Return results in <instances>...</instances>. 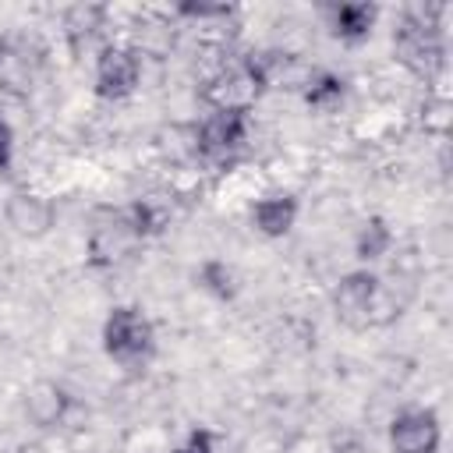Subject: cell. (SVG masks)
<instances>
[{
    "instance_id": "cell-15",
    "label": "cell",
    "mask_w": 453,
    "mask_h": 453,
    "mask_svg": "<svg viewBox=\"0 0 453 453\" xmlns=\"http://www.w3.org/2000/svg\"><path fill=\"white\" fill-rule=\"evenodd\" d=\"M184 449H188V453H212V449H216V439H212L209 428H198V432H191V439H188Z\"/></svg>"
},
{
    "instance_id": "cell-1",
    "label": "cell",
    "mask_w": 453,
    "mask_h": 453,
    "mask_svg": "<svg viewBox=\"0 0 453 453\" xmlns=\"http://www.w3.org/2000/svg\"><path fill=\"white\" fill-rule=\"evenodd\" d=\"M103 350L117 365H145L156 350V333L152 322L138 308H113L103 322Z\"/></svg>"
},
{
    "instance_id": "cell-3",
    "label": "cell",
    "mask_w": 453,
    "mask_h": 453,
    "mask_svg": "<svg viewBox=\"0 0 453 453\" xmlns=\"http://www.w3.org/2000/svg\"><path fill=\"white\" fill-rule=\"evenodd\" d=\"M393 50L396 57L418 71V74H435L442 67V39H439V25H432L425 14H407L393 35Z\"/></svg>"
},
{
    "instance_id": "cell-6",
    "label": "cell",
    "mask_w": 453,
    "mask_h": 453,
    "mask_svg": "<svg viewBox=\"0 0 453 453\" xmlns=\"http://www.w3.org/2000/svg\"><path fill=\"white\" fill-rule=\"evenodd\" d=\"M244 134H248V113L212 110L198 127V149L209 159H226L244 145Z\"/></svg>"
},
{
    "instance_id": "cell-14",
    "label": "cell",
    "mask_w": 453,
    "mask_h": 453,
    "mask_svg": "<svg viewBox=\"0 0 453 453\" xmlns=\"http://www.w3.org/2000/svg\"><path fill=\"white\" fill-rule=\"evenodd\" d=\"M202 283H205L212 294H219V297H230V294H234V273H230L223 262H205V265H202Z\"/></svg>"
},
{
    "instance_id": "cell-8",
    "label": "cell",
    "mask_w": 453,
    "mask_h": 453,
    "mask_svg": "<svg viewBox=\"0 0 453 453\" xmlns=\"http://www.w3.org/2000/svg\"><path fill=\"white\" fill-rule=\"evenodd\" d=\"M294 216H297L294 195H269V198H258L251 205V219L265 237H283L294 226Z\"/></svg>"
},
{
    "instance_id": "cell-7",
    "label": "cell",
    "mask_w": 453,
    "mask_h": 453,
    "mask_svg": "<svg viewBox=\"0 0 453 453\" xmlns=\"http://www.w3.org/2000/svg\"><path fill=\"white\" fill-rule=\"evenodd\" d=\"M389 442H393V453H435L439 449V418L421 407L400 411L389 425Z\"/></svg>"
},
{
    "instance_id": "cell-12",
    "label": "cell",
    "mask_w": 453,
    "mask_h": 453,
    "mask_svg": "<svg viewBox=\"0 0 453 453\" xmlns=\"http://www.w3.org/2000/svg\"><path fill=\"white\" fill-rule=\"evenodd\" d=\"M340 96H343V78H336V74H329V71L315 74V78L308 81V88H304V99H308L311 106H333Z\"/></svg>"
},
{
    "instance_id": "cell-9",
    "label": "cell",
    "mask_w": 453,
    "mask_h": 453,
    "mask_svg": "<svg viewBox=\"0 0 453 453\" xmlns=\"http://www.w3.org/2000/svg\"><path fill=\"white\" fill-rule=\"evenodd\" d=\"M329 21H333V35H340L347 42H357L372 32L375 7L372 4H340V7L329 11Z\"/></svg>"
},
{
    "instance_id": "cell-4",
    "label": "cell",
    "mask_w": 453,
    "mask_h": 453,
    "mask_svg": "<svg viewBox=\"0 0 453 453\" xmlns=\"http://www.w3.org/2000/svg\"><path fill=\"white\" fill-rule=\"evenodd\" d=\"M382 287L368 273H350L336 287V315L350 326H368L375 322V311H382Z\"/></svg>"
},
{
    "instance_id": "cell-11",
    "label": "cell",
    "mask_w": 453,
    "mask_h": 453,
    "mask_svg": "<svg viewBox=\"0 0 453 453\" xmlns=\"http://www.w3.org/2000/svg\"><path fill=\"white\" fill-rule=\"evenodd\" d=\"M64 407H67L64 389L50 386V382L35 386V389H32V396H28V414H32L39 425H53V421L64 414Z\"/></svg>"
},
{
    "instance_id": "cell-17",
    "label": "cell",
    "mask_w": 453,
    "mask_h": 453,
    "mask_svg": "<svg viewBox=\"0 0 453 453\" xmlns=\"http://www.w3.org/2000/svg\"><path fill=\"white\" fill-rule=\"evenodd\" d=\"M177 453H188V449H177Z\"/></svg>"
},
{
    "instance_id": "cell-13",
    "label": "cell",
    "mask_w": 453,
    "mask_h": 453,
    "mask_svg": "<svg viewBox=\"0 0 453 453\" xmlns=\"http://www.w3.org/2000/svg\"><path fill=\"white\" fill-rule=\"evenodd\" d=\"M389 241H393L389 226H386L382 219H372V223H365V230L357 234V255H361V258H379V255L389 248Z\"/></svg>"
},
{
    "instance_id": "cell-16",
    "label": "cell",
    "mask_w": 453,
    "mask_h": 453,
    "mask_svg": "<svg viewBox=\"0 0 453 453\" xmlns=\"http://www.w3.org/2000/svg\"><path fill=\"white\" fill-rule=\"evenodd\" d=\"M11 152H14V134H11V127L0 120V170H7Z\"/></svg>"
},
{
    "instance_id": "cell-2",
    "label": "cell",
    "mask_w": 453,
    "mask_h": 453,
    "mask_svg": "<svg viewBox=\"0 0 453 453\" xmlns=\"http://www.w3.org/2000/svg\"><path fill=\"white\" fill-rule=\"evenodd\" d=\"M265 88V74H262V64L258 60H241V64H230L223 67L202 92V99L212 106V110H234V113H248V106L262 96Z\"/></svg>"
},
{
    "instance_id": "cell-5",
    "label": "cell",
    "mask_w": 453,
    "mask_h": 453,
    "mask_svg": "<svg viewBox=\"0 0 453 453\" xmlns=\"http://www.w3.org/2000/svg\"><path fill=\"white\" fill-rule=\"evenodd\" d=\"M138 74H142V64L134 57V50L106 46L96 60V92L103 99H124L134 92Z\"/></svg>"
},
{
    "instance_id": "cell-10",
    "label": "cell",
    "mask_w": 453,
    "mask_h": 453,
    "mask_svg": "<svg viewBox=\"0 0 453 453\" xmlns=\"http://www.w3.org/2000/svg\"><path fill=\"white\" fill-rule=\"evenodd\" d=\"M7 219L21 230V234H42L53 219L50 205L39 198V195H14L11 205H7Z\"/></svg>"
}]
</instances>
